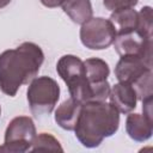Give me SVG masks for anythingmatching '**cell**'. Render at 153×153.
<instances>
[{"label":"cell","mask_w":153,"mask_h":153,"mask_svg":"<svg viewBox=\"0 0 153 153\" xmlns=\"http://www.w3.org/2000/svg\"><path fill=\"white\" fill-rule=\"evenodd\" d=\"M30 151H32V152H35V151H59V152H62L63 148H62L61 143L59 142V140L56 137H54L51 134L41 133V134L35 136Z\"/></svg>","instance_id":"cell-14"},{"label":"cell","mask_w":153,"mask_h":153,"mask_svg":"<svg viewBox=\"0 0 153 153\" xmlns=\"http://www.w3.org/2000/svg\"><path fill=\"white\" fill-rule=\"evenodd\" d=\"M61 7L75 24H84L92 18L91 0H63Z\"/></svg>","instance_id":"cell-12"},{"label":"cell","mask_w":153,"mask_h":153,"mask_svg":"<svg viewBox=\"0 0 153 153\" xmlns=\"http://www.w3.org/2000/svg\"><path fill=\"white\" fill-rule=\"evenodd\" d=\"M110 103L122 114H129L136 108L137 97L130 84L118 81L110 88Z\"/></svg>","instance_id":"cell-9"},{"label":"cell","mask_w":153,"mask_h":153,"mask_svg":"<svg viewBox=\"0 0 153 153\" xmlns=\"http://www.w3.org/2000/svg\"><path fill=\"white\" fill-rule=\"evenodd\" d=\"M152 30H153L152 7L151 6H145L140 10V12H137L136 31L146 38H152Z\"/></svg>","instance_id":"cell-15"},{"label":"cell","mask_w":153,"mask_h":153,"mask_svg":"<svg viewBox=\"0 0 153 153\" xmlns=\"http://www.w3.org/2000/svg\"><path fill=\"white\" fill-rule=\"evenodd\" d=\"M82 103L69 98L61 103L55 110V122L65 130H74Z\"/></svg>","instance_id":"cell-11"},{"label":"cell","mask_w":153,"mask_h":153,"mask_svg":"<svg viewBox=\"0 0 153 153\" xmlns=\"http://www.w3.org/2000/svg\"><path fill=\"white\" fill-rule=\"evenodd\" d=\"M116 37V30L110 19L102 17L90 18L81 24L80 41L81 43L92 50H102L110 47Z\"/></svg>","instance_id":"cell-6"},{"label":"cell","mask_w":153,"mask_h":153,"mask_svg":"<svg viewBox=\"0 0 153 153\" xmlns=\"http://www.w3.org/2000/svg\"><path fill=\"white\" fill-rule=\"evenodd\" d=\"M110 22L115 26L116 33L134 31L137 25V12L134 7L114 11L110 16Z\"/></svg>","instance_id":"cell-13"},{"label":"cell","mask_w":153,"mask_h":153,"mask_svg":"<svg viewBox=\"0 0 153 153\" xmlns=\"http://www.w3.org/2000/svg\"><path fill=\"white\" fill-rule=\"evenodd\" d=\"M131 87L134 88L137 99L145 100L147 98H151L153 96V91H152V69L146 72L139 79H136L131 84Z\"/></svg>","instance_id":"cell-16"},{"label":"cell","mask_w":153,"mask_h":153,"mask_svg":"<svg viewBox=\"0 0 153 153\" xmlns=\"http://www.w3.org/2000/svg\"><path fill=\"white\" fill-rule=\"evenodd\" d=\"M126 130L134 141H147L153 134V120L141 114L129 112L126 120Z\"/></svg>","instance_id":"cell-10"},{"label":"cell","mask_w":153,"mask_h":153,"mask_svg":"<svg viewBox=\"0 0 153 153\" xmlns=\"http://www.w3.org/2000/svg\"><path fill=\"white\" fill-rule=\"evenodd\" d=\"M0 115H1V108H0Z\"/></svg>","instance_id":"cell-20"},{"label":"cell","mask_w":153,"mask_h":153,"mask_svg":"<svg viewBox=\"0 0 153 153\" xmlns=\"http://www.w3.org/2000/svg\"><path fill=\"white\" fill-rule=\"evenodd\" d=\"M26 98L33 115H49L60 98V86L57 81L50 76L43 75L35 78L30 81Z\"/></svg>","instance_id":"cell-4"},{"label":"cell","mask_w":153,"mask_h":153,"mask_svg":"<svg viewBox=\"0 0 153 153\" xmlns=\"http://www.w3.org/2000/svg\"><path fill=\"white\" fill-rule=\"evenodd\" d=\"M151 69L152 60L139 55H124L121 56L115 67V76L118 81L131 85L136 79Z\"/></svg>","instance_id":"cell-8"},{"label":"cell","mask_w":153,"mask_h":153,"mask_svg":"<svg viewBox=\"0 0 153 153\" xmlns=\"http://www.w3.org/2000/svg\"><path fill=\"white\" fill-rule=\"evenodd\" d=\"M10 2H11V0H0V8L6 7V6H7Z\"/></svg>","instance_id":"cell-19"},{"label":"cell","mask_w":153,"mask_h":153,"mask_svg":"<svg viewBox=\"0 0 153 153\" xmlns=\"http://www.w3.org/2000/svg\"><path fill=\"white\" fill-rule=\"evenodd\" d=\"M43 61V50L32 42H24L14 49L2 51L0 54L1 92L14 97L22 85L36 78Z\"/></svg>","instance_id":"cell-1"},{"label":"cell","mask_w":153,"mask_h":153,"mask_svg":"<svg viewBox=\"0 0 153 153\" xmlns=\"http://www.w3.org/2000/svg\"><path fill=\"white\" fill-rule=\"evenodd\" d=\"M120 127V112L106 102H86L74 128L79 142L87 148L98 147L105 137L112 136Z\"/></svg>","instance_id":"cell-2"},{"label":"cell","mask_w":153,"mask_h":153,"mask_svg":"<svg viewBox=\"0 0 153 153\" xmlns=\"http://www.w3.org/2000/svg\"><path fill=\"white\" fill-rule=\"evenodd\" d=\"M139 0H103V4L109 11H118L124 8H131L136 6Z\"/></svg>","instance_id":"cell-17"},{"label":"cell","mask_w":153,"mask_h":153,"mask_svg":"<svg viewBox=\"0 0 153 153\" xmlns=\"http://www.w3.org/2000/svg\"><path fill=\"white\" fill-rule=\"evenodd\" d=\"M63 0H41L42 5H44L45 7H49V8H54V7H57V6H61Z\"/></svg>","instance_id":"cell-18"},{"label":"cell","mask_w":153,"mask_h":153,"mask_svg":"<svg viewBox=\"0 0 153 153\" xmlns=\"http://www.w3.org/2000/svg\"><path fill=\"white\" fill-rule=\"evenodd\" d=\"M114 47L120 56L139 55L152 60V38L141 36L136 30L116 33Z\"/></svg>","instance_id":"cell-7"},{"label":"cell","mask_w":153,"mask_h":153,"mask_svg":"<svg viewBox=\"0 0 153 153\" xmlns=\"http://www.w3.org/2000/svg\"><path fill=\"white\" fill-rule=\"evenodd\" d=\"M36 133V127L31 117L17 116L7 126L5 142L0 146V152L23 153L30 151Z\"/></svg>","instance_id":"cell-5"},{"label":"cell","mask_w":153,"mask_h":153,"mask_svg":"<svg viewBox=\"0 0 153 153\" xmlns=\"http://www.w3.org/2000/svg\"><path fill=\"white\" fill-rule=\"evenodd\" d=\"M56 72L66 82L71 98L86 103L90 98L88 82L85 75L84 61L75 55H63L56 63Z\"/></svg>","instance_id":"cell-3"}]
</instances>
